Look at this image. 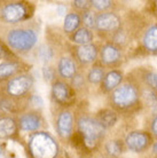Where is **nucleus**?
<instances>
[{
  "label": "nucleus",
  "instance_id": "nucleus-1",
  "mask_svg": "<svg viewBox=\"0 0 157 158\" xmlns=\"http://www.w3.org/2000/svg\"><path fill=\"white\" fill-rule=\"evenodd\" d=\"M107 102L119 117L132 118L145 108L143 88L135 76L130 72L125 76L124 81L108 95Z\"/></svg>",
  "mask_w": 157,
  "mask_h": 158
},
{
  "label": "nucleus",
  "instance_id": "nucleus-2",
  "mask_svg": "<svg viewBox=\"0 0 157 158\" xmlns=\"http://www.w3.org/2000/svg\"><path fill=\"white\" fill-rule=\"evenodd\" d=\"M39 31L31 23H22L9 28L5 35V43L13 53L28 54L37 46Z\"/></svg>",
  "mask_w": 157,
  "mask_h": 158
},
{
  "label": "nucleus",
  "instance_id": "nucleus-3",
  "mask_svg": "<svg viewBox=\"0 0 157 158\" xmlns=\"http://www.w3.org/2000/svg\"><path fill=\"white\" fill-rule=\"evenodd\" d=\"M76 131L82 134L92 152L101 147L107 134V130L100 125L94 115L87 112H82L76 116Z\"/></svg>",
  "mask_w": 157,
  "mask_h": 158
},
{
  "label": "nucleus",
  "instance_id": "nucleus-4",
  "mask_svg": "<svg viewBox=\"0 0 157 158\" xmlns=\"http://www.w3.org/2000/svg\"><path fill=\"white\" fill-rule=\"evenodd\" d=\"M36 6L28 1H8L0 6V22L7 25H19L31 20Z\"/></svg>",
  "mask_w": 157,
  "mask_h": 158
},
{
  "label": "nucleus",
  "instance_id": "nucleus-5",
  "mask_svg": "<svg viewBox=\"0 0 157 158\" xmlns=\"http://www.w3.org/2000/svg\"><path fill=\"white\" fill-rule=\"evenodd\" d=\"M31 158H57L60 146L57 141L45 131L36 132L28 143Z\"/></svg>",
  "mask_w": 157,
  "mask_h": 158
},
{
  "label": "nucleus",
  "instance_id": "nucleus-6",
  "mask_svg": "<svg viewBox=\"0 0 157 158\" xmlns=\"http://www.w3.org/2000/svg\"><path fill=\"white\" fill-rule=\"evenodd\" d=\"M35 79L30 73H22L5 81L2 92L8 98L16 101V102H23L29 101L31 96V92L33 89Z\"/></svg>",
  "mask_w": 157,
  "mask_h": 158
},
{
  "label": "nucleus",
  "instance_id": "nucleus-7",
  "mask_svg": "<svg viewBox=\"0 0 157 158\" xmlns=\"http://www.w3.org/2000/svg\"><path fill=\"white\" fill-rule=\"evenodd\" d=\"M123 24L124 20L117 12L98 13L94 31L100 39L110 41L115 33L122 29Z\"/></svg>",
  "mask_w": 157,
  "mask_h": 158
},
{
  "label": "nucleus",
  "instance_id": "nucleus-8",
  "mask_svg": "<svg viewBox=\"0 0 157 158\" xmlns=\"http://www.w3.org/2000/svg\"><path fill=\"white\" fill-rule=\"evenodd\" d=\"M77 93L70 83L61 78H56L51 85V98L59 108H70L76 102Z\"/></svg>",
  "mask_w": 157,
  "mask_h": 158
},
{
  "label": "nucleus",
  "instance_id": "nucleus-9",
  "mask_svg": "<svg viewBox=\"0 0 157 158\" xmlns=\"http://www.w3.org/2000/svg\"><path fill=\"white\" fill-rule=\"evenodd\" d=\"M99 62L106 69H119L124 63V51L111 41H103L100 45Z\"/></svg>",
  "mask_w": 157,
  "mask_h": 158
},
{
  "label": "nucleus",
  "instance_id": "nucleus-10",
  "mask_svg": "<svg viewBox=\"0 0 157 158\" xmlns=\"http://www.w3.org/2000/svg\"><path fill=\"white\" fill-rule=\"evenodd\" d=\"M155 141L153 135L147 130H133L124 138L126 149L134 154H145L150 149Z\"/></svg>",
  "mask_w": 157,
  "mask_h": 158
},
{
  "label": "nucleus",
  "instance_id": "nucleus-11",
  "mask_svg": "<svg viewBox=\"0 0 157 158\" xmlns=\"http://www.w3.org/2000/svg\"><path fill=\"white\" fill-rule=\"evenodd\" d=\"M76 127V116L70 108H59L55 115V130L59 138L69 141Z\"/></svg>",
  "mask_w": 157,
  "mask_h": 158
},
{
  "label": "nucleus",
  "instance_id": "nucleus-12",
  "mask_svg": "<svg viewBox=\"0 0 157 158\" xmlns=\"http://www.w3.org/2000/svg\"><path fill=\"white\" fill-rule=\"evenodd\" d=\"M16 122H17L19 130L22 132H29V133L40 132L46 126L45 118L41 111L38 109H30V110L21 112Z\"/></svg>",
  "mask_w": 157,
  "mask_h": 158
},
{
  "label": "nucleus",
  "instance_id": "nucleus-13",
  "mask_svg": "<svg viewBox=\"0 0 157 158\" xmlns=\"http://www.w3.org/2000/svg\"><path fill=\"white\" fill-rule=\"evenodd\" d=\"M99 51H100V45L98 43L87 44L82 46L74 45L71 47L70 55L77 62L79 68H85L87 65L94 64L98 61Z\"/></svg>",
  "mask_w": 157,
  "mask_h": 158
},
{
  "label": "nucleus",
  "instance_id": "nucleus-14",
  "mask_svg": "<svg viewBox=\"0 0 157 158\" xmlns=\"http://www.w3.org/2000/svg\"><path fill=\"white\" fill-rule=\"evenodd\" d=\"M125 79V73L122 69H111L107 70L106 75L103 77L101 84L99 85L100 93L104 95H108L112 91H115Z\"/></svg>",
  "mask_w": 157,
  "mask_h": 158
},
{
  "label": "nucleus",
  "instance_id": "nucleus-15",
  "mask_svg": "<svg viewBox=\"0 0 157 158\" xmlns=\"http://www.w3.org/2000/svg\"><path fill=\"white\" fill-rule=\"evenodd\" d=\"M79 71V67L71 55H61L56 63L57 77L70 81Z\"/></svg>",
  "mask_w": 157,
  "mask_h": 158
},
{
  "label": "nucleus",
  "instance_id": "nucleus-16",
  "mask_svg": "<svg viewBox=\"0 0 157 158\" xmlns=\"http://www.w3.org/2000/svg\"><path fill=\"white\" fill-rule=\"evenodd\" d=\"M132 73L139 80L143 88L157 93V72L151 67H138L132 70Z\"/></svg>",
  "mask_w": 157,
  "mask_h": 158
},
{
  "label": "nucleus",
  "instance_id": "nucleus-17",
  "mask_svg": "<svg viewBox=\"0 0 157 158\" xmlns=\"http://www.w3.org/2000/svg\"><path fill=\"white\" fill-rule=\"evenodd\" d=\"M28 65L19 60L5 61L0 63V81H7L16 76L27 73Z\"/></svg>",
  "mask_w": 157,
  "mask_h": 158
},
{
  "label": "nucleus",
  "instance_id": "nucleus-18",
  "mask_svg": "<svg viewBox=\"0 0 157 158\" xmlns=\"http://www.w3.org/2000/svg\"><path fill=\"white\" fill-rule=\"evenodd\" d=\"M141 51L148 55H157V23L150 24L141 36Z\"/></svg>",
  "mask_w": 157,
  "mask_h": 158
},
{
  "label": "nucleus",
  "instance_id": "nucleus-19",
  "mask_svg": "<svg viewBox=\"0 0 157 158\" xmlns=\"http://www.w3.org/2000/svg\"><path fill=\"white\" fill-rule=\"evenodd\" d=\"M94 117L100 123V125L106 130L112 128L119 120V115L109 107L98 110L94 114Z\"/></svg>",
  "mask_w": 157,
  "mask_h": 158
},
{
  "label": "nucleus",
  "instance_id": "nucleus-20",
  "mask_svg": "<svg viewBox=\"0 0 157 158\" xmlns=\"http://www.w3.org/2000/svg\"><path fill=\"white\" fill-rule=\"evenodd\" d=\"M127 150L124 142V139L115 138L110 139L103 143V151L107 157L109 158H121L125 151Z\"/></svg>",
  "mask_w": 157,
  "mask_h": 158
},
{
  "label": "nucleus",
  "instance_id": "nucleus-21",
  "mask_svg": "<svg viewBox=\"0 0 157 158\" xmlns=\"http://www.w3.org/2000/svg\"><path fill=\"white\" fill-rule=\"evenodd\" d=\"M82 27L80 13L76 12V10H71V12L67 13V15L64 16V21H63V32L68 35V37Z\"/></svg>",
  "mask_w": 157,
  "mask_h": 158
},
{
  "label": "nucleus",
  "instance_id": "nucleus-22",
  "mask_svg": "<svg viewBox=\"0 0 157 158\" xmlns=\"http://www.w3.org/2000/svg\"><path fill=\"white\" fill-rule=\"evenodd\" d=\"M107 69L103 67L102 64L99 62V60L94 64H92L90 69L86 72V80L90 85H94V86H99L101 81H102L103 77L106 75Z\"/></svg>",
  "mask_w": 157,
  "mask_h": 158
},
{
  "label": "nucleus",
  "instance_id": "nucleus-23",
  "mask_svg": "<svg viewBox=\"0 0 157 158\" xmlns=\"http://www.w3.org/2000/svg\"><path fill=\"white\" fill-rule=\"evenodd\" d=\"M94 32L92 30L82 27L69 36V40L76 46H82V45L94 43Z\"/></svg>",
  "mask_w": 157,
  "mask_h": 158
},
{
  "label": "nucleus",
  "instance_id": "nucleus-24",
  "mask_svg": "<svg viewBox=\"0 0 157 158\" xmlns=\"http://www.w3.org/2000/svg\"><path fill=\"white\" fill-rule=\"evenodd\" d=\"M17 130L19 127L15 118L9 116L0 117V139L12 138L17 133Z\"/></svg>",
  "mask_w": 157,
  "mask_h": 158
},
{
  "label": "nucleus",
  "instance_id": "nucleus-25",
  "mask_svg": "<svg viewBox=\"0 0 157 158\" xmlns=\"http://www.w3.org/2000/svg\"><path fill=\"white\" fill-rule=\"evenodd\" d=\"M69 142L77 150V152L79 155H82V156H88V155L92 154V151L88 149V147L85 143V140H84V138H83L82 134L79 133L78 131L74 132V134L71 135Z\"/></svg>",
  "mask_w": 157,
  "mask_h": 158
},
{
  "label": "nucleus",
  "instance_id": "nucleus-26",
  "mask_svg": "<svg viewBox=\"0 0 157 158\" xmlns=\"http://www.w3.org/2000/svg\"><path fill=\"white\" fill-rule=\"evenodd\" d=\"M92 1V9L96 13H107V12H116L119 7L117 1L112 0H91Z\"/></svg>",
  "mask_w": 157,
  "mask_h": 158
},
{
  "label": "nucleus",
  "instance_id": "nucleus-27",
  "mask_svg": "<svg viewBox=\"0 0 157 158\" xmlns=\"http://www.w3.org/2000/svg\"><path fill=\"white\" fill-rule=\"evenodd\" d=\"M69 83H70L71 87L75 89V92L77 94L78 93H84V91L85 92L87 91V85H88V83H87L86 80V75H84L80 70H79L78 73L71 79Z\"/></svg>",
  "mask_w": 157,
  "mask_h": 158
},
{
  "label": "nucleus",
  "instance_id": "nucleus-28",
  "mask_svg": "<svg viewBox=\"0 0 157 158\" xmlns=\"http://www.w3.org/2000/svg\"><path fill=\"white\" fill-rule=\"evenodd\" d=\"M96 16L98 13L94 9H88L86 12L80 13V17H82V25L84 28L90 29L92 31H94L95 23H96Z\"/></svg>",
  "mask_w": 157,
  "mask_h": 158
},
{
  "label": "nucleus",
  "instance_id": "nucleus-29",
  "mask_svg": "<svg viewBox=\"0 0 157 158\" xmlns=\"http://www.w3.org/2000/svg\"><path fill=\"white\" fill-rule=\"evenodd\" d=\"M16 56L11 51V48L7 46V44L0 39V61H12L15 60Z\"/></svg>",
  "mask_w": 157,
  "mask_h": 158
},
{
  "label": "nucleus",
  "instance_id": "nucleus-30",
  "mask_svg": "<svg viewBox=\"0 0 157 158\" xmlns=\"http://www.w3.org/2000/svg\"><path fill=\"white\" fill-rule=\"evenodd\" d=\"M71 7L74 10L78 13L86 12L88 9H92V1L91 0H75L71 1Z\"/></svg>",
  "mask_w": 157,
  "mask_h": 158
},
{
  "label": "nucleus",
  "instance_id": "nucleus-31",
  "mask_svg": "<svg viewBox=\"0 0 157 158\" xmlns=\"http://www.w3.org/2000/svg\"><path fill=\"white\" fill-rule=\"evenodd\" d=\"M43 77L44 79L48 81V83H53L55 79L59 78L57 77V72H56V68L52 67V65H45L43 68Z\"/></svg>",
  "mask_w": 157,
  "mask_h": 158
},
{
  "label": "nucleus",
  "instance_id": "nucleus-32",
  "mask_svg": "<svg viewBox=\"0 0 157 158\" xmlns=\"http://www.w3.org/2000/svg\"><path fill=\"white\" fill-rule=\"evenodd\" d=\"M147 131L153 135V138L157 140V111L150 116L147 122Z\"/></svg>",
  "mask_w": 157,
  "mask_h": 158
},
{
  "label": "nucleus",
  "instance_id": "nucleus-33",
  "mask_svg": "<svg viewBox=\"0 0 157 158\" xmlns=\"http://www.w3.org/2000/svg\"><path fill=\"white\" fill-rule=\"evenodd\" d=\"M38 55L43 61L47 62L48 60H51L53 57V49L49 47H46V46H41L38 49Z\"/></svg>",
  "mask_w": 157,
  "mask_h": 158
},
{
  "label": "nucleus",
  "instance_id": "nucleus-34",
  "mask_svg": "<svg viewBox=\"0 0 157 158\" xmlns=\"http://www.w3.org/2000/svg\"><path fill=\"white\" fill-rule=\"evenodd\" d=\"M28 102L31 103V106H35L36 108H41L43 107V104H44L43 99L40 98L39 95H37V94H32L31 96H30V99H29Z\"/></svg>",
  "mask_w": 157,
  "mask_h": 158
},
{
  "label": "nucleus",
  "instance_id": "nucleus-35",
  "mask_svg": "<svg viewBox=\"0 0 157 158\" xmlns=\"http://www.w3.org/2000/svg\"><path fill=\"white\" fill-rule=\"evenodd\" d=\"M150 156H153V157H157V140H155L150 147Z\"/></svg>",
  "mask_w": 157,
  "mask_h": 158
},
{
  "label": "nucleus",
  "instance_id": "nucleus-36",
  "mask_svg": "<svg viewBox=\"0 0 157 158\" xmlns=\"http://www.w3.org/2000/svg\"><path fill=\"white\" fill-rule=\"evenodd\" d=\"M147 158H157V157H153V156H149V157H147Z\"/></svg>",
  "mask_w": 157,
  "mask_h": 158
},
{
  "label": "nucleus",
  "instance_id": "nucleus-37",
  "mask_svg": "<svg viewBox=\"0 0 157 158\" xmlns=\"http://www.w3.org/2000/svg\"><path fill=\"white\" fill-rule=\"evenodd\" d=\"M102 158H109V157H107V156H106V157H102Z\"/></svg>",
  "mask_w": 157,
  "mask_h": 158
},
{
  "label": "nucleus",
  "instance_id": "nucleus-38",
  "mask_svg": "<svg viewBox=\"0 0 157 158\" xmlns=\"http://www.w3.org/2000/svg\"><path fill=\"white\" fill-rule=\"evenodd\" d=\"M0 155H1V150H0Z\"/></svg>",
  "mask_w": 157,
  "mask_h": 158
}]
</instances>
